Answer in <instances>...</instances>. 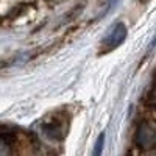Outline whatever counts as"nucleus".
Wrapping results in <instances>:
<instances>
[{"mask_svg":"<svg viewBox=\"0 0 156 156\" xmlns=\"http://www.w3.org/2000/svg\"><path fill=\"white\" fill-rule=\"evenodd\" d=\"M136 140H137L139 147H142V148H151V147H154L156 145V131H154V128L150 126L148 123H142L139 126Z\"/></svg>","mask_w":156,"mask_h":156,"instance_id":"1","label":"nucleus"},{"mask_svg":"<svg viewBox=\"0 0 156 156\" xmlns=\"http://www.w3.org/2000/svg\"><path fill=\"white\" fill-rule=\"evenodd\" d=\"M125 37H126V27H125V23H117L114 30L105 37V41H103V45H105L108 50L109 48H115V47H119L123 41H125Z\"/></svg>","mask_w":156,"mask_h":156,"instance_id":"2","label":"nucleus"},{"mask_svg":"<svg viewBox=\"0 0 156 156\" xmlns=\"http://www.w3.org/2000/svg\"><path fill=\"white\" fill-rule=\"evenodd\" d=\"M103 142H105V134H101V136L98 137V140H97V145H95V148H94V154H95V156L101 153V148H103Z\"/></svg>","mask_w":156,"mask_h":156,"instance_id":"3","label":"nucleus"},{"mask_svg":"<svg viewBox=\"0 0 156 156\" xmlns=\"http://www.w3.org/2000/svg\"><path fill=\"white\" fill-rule=\"evenodd\" d=\"M151 101H153V105H154V106H156V94H154V95H153V100H151Z\"/></svg>","mask_w":156,"mask_h":156,"instance_id":"4","label":"nucleus"}]
</instances>
